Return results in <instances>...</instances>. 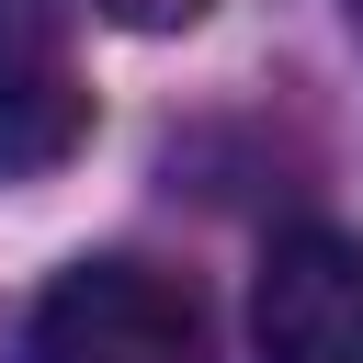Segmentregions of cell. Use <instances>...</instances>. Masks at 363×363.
Returning <instances> with one entry per match:
<instances>
[{
    "label": "cell",
    "instance_id": "1",
    "mask_svg": "<svg viewBox=\"0 0 363 363\" xmlns=\"http://www.w3.org/2000/svg\"><path fill=\"white\" fill-rule=\"evenodd\" d=\"M23 363H204V306L159 261H68L23 318Z\"/></svg>",
    "mask_w": 363,
    "mask_h": 363
},
{
    "label": "cell",
    "instance_id": "2",
    "mask_svg": "<svg viewBox=\"0 0 363 363\" xmlns=\"http://www.w3.org/2000/svg\"><path fill=\"white\" fill-rule=\"evenodd\" d=\"M250 352L261 363H363V238L284 227L250 284Z\"/></svg>",
    "mask_w": 363,
    "mask_h": 363
},
{
    "label": "cell",
    "instance_id": "4",
    "mask_svg": "<svg viewBox=\"0 0 363 363\" xmlns=\"http://www.w3.org/2000/svg\"><path fill=\"white\" fill-rule=\"evenodd\" d=\"M102 23H125V34H182V23H204L216 0H91Z\"/></svg>",
    "mask_w": 363,
    "mask_h": 363
},
{
    "label": "cell",
    "instance_id": "3",
    "mask_svg": "<svg viewBox=\"0 0 363 363\" xmlns=\"http://www.w3.org/2000/svg\"><path fill=\"white\" fill-rule=\"evenodd\" d=\"M91 147V91L68 57V0H0V182H45Z\"/></svg>",
    "mask_w": 363,
    "mask_h": 363
}]
</instances>
